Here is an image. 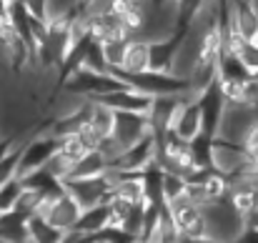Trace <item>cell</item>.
Wrapping results in <instances>:
<instances>
[{
    "instance_id": "cell-1",
    "label": "cell",
    "mask_w": 258,
    "mask_h": 243,
    "mask_svg": "<svg viewBox=\"0 0 258 243\" xmlns=\"http://www.w3.org/2000/svg\"><path fill=\"white\" fill-rule=\"evenodd\" d=\"M203 216H206V233L216 243H236L246 231L243 216L231 206L228 198L206 206Z\"/></svg>"
},
{
    "instance_id": "cell-2",
    "label": "cell",
    "mask_w": 258,
    "mask_h": 243,
    "mask_svg": "<svg viewBox=\"0 0 258 243\" xmlns=\"http://www.w3.org/2000/svg\"><path fill=\"white\" fill-rule=\"evenodd\" d=\"M35 216H40V218L50 221L53 226H58L60 231L71 233V231L76 228V223L81 221L83 208H81V203H78V201L66 191V186H63V191H60V193L48 196V198L40 203V208H38V213H35Z\"/></svg>"
},
{
    "instance_id": "cell-3",
    "label": "cell",
    "mask_w": 258,
    "mask_h": 243,
    "mask_svg": "<svg viewBox=\"0 0 258 243\" xmlns=\"http://www.w3.org/2000/svg\"><path fill=\"white\" fill-rule=\"evenodd\" d=\"M60 151V141L55 136H50L48 131L45 133H33L25 146L20 148V168H18V178L28 175V173H35L40 168H45L48 161Z\"/></svg>"
},
{
    "instance_id": "cell-4",
    "label": "cell",
    "mask_w": 258,
    "mask_h": 243,
    "mask_svg": "<svg viewBox=\"0 0 258 243\" xmlns=\"http://www.w3.org/2000/svg\"><path fill=\"white\" fill-rule=\"evenodd\" d=\"M118 81H123L125 85L136 88L143 95L151 98H161V95H185L188 93V83L183 78H175L173 73H141V76H115Z\"/></svg>"
},
{
    "instance_id": "cell-5",
    "label": "cell",
    "mask_w": 258,
    "mask_h": 243,
    "mask_svg": "<svg viewBox=\"0 0 258 243\" xmlns=\"http://www.w3.org/2000/svg\"><path fill=\"white\" fill-rule=\"evenodd\" d=\"M66 191L81 203V208L88 211V208H95V206H105L110 203L113 198V180L105 175H98V178H86V180H68L63 183Z\"/></svg>"
},
{
    "instance_id": "cell-6",
    "label": "cell",
    "mask_w": 258,
    "mask_h": 243,
    "mask_svg": "<svg viewBox=\"0 0 258 243\" xmlns=\"http://www.w3.org/2000/svg\"><path fill=\"white\" fill-rule=\"evenodd\" d=\"M248 151L241 143L233 141H223V138H213V151H211V165L216 173L231 178H238L243 165L248 163Z\"/></svg>"
},
{
    "instance_id": "cell-7",
    "label": "cell",
    "mask_w": 258,
    "mask_h": 243,
    "mask_svg": "<svg viewBox=\"0 0 258 243\" xmlns=\"http://www.w3.org/2000/svg\"><path fill=\"white\" fill-rule=\"evenodd\" d=\"M158 148H161L158 146V138L151 133L143 141H138L136 146L125 148L123 156L118 158V163L110 165V168L123 170V173H146L148 168L158 165Z\"/></svg>"
},
{
    "instance_id": "cell-8",
    "label": "cell",
    "mask_w": 258,
    "mask_h": 243,
    "mask_svg": "<svg viewBox=\"0 0 258 243\" xmlns=\"http://www.w3.org/2000/svg\"><path fill=\"white\" fill-rule=\"evenodd\" d=\"M171 133L178 136L180 141L190 143L196 141L201 133H203V115H201V105H198V98H190L188 93L183 95V103L173 118Z\"/></svg>"
},
{
    "instance_id": "cell-9",
    "label": "cell",
    "mask_w": 258,
    "mask_h": 243,
    "mask_svg": "<svg viewBox=\"0 0 258 243\" xmlns=\"http://www.w3.org/2000/svg\"><path fill=\"white\" fill-rule=\"evenodd\" d=\"M168 211H171L173 221L180 231V236H208L206 233V216H203V208L193 206L185 196L183 198H175L173 203H168Z\"/></svg>"
},
{
    "instance_id": "cell-10",
    "label": "cell",
    "mask_w": 258,
    "mask_h": 243,
    "mask_svg": "<svg viewBox=\"0 0 258 243\" xmlns=\"http://www.w3.org/2000/svg\"><path fill=\"white\" fill-rule=\"evenodd\" d=\"M183 103V95H161V98H153L146 118H148V126H151V133L156 138H163L173 126V118L178 113Z\"/></svg>"
},
{
    "instance_id": "cell-11",
    "label": "cell",
    "mask_w": 258,
    "mask_h": 243,
    "mask_svg": "<svg viewBox=\"0 0 258 243\" xmlns=\"http://www.w3.org/2000/svg\"><path fill=\"white\" fill-rule=\"evenodd\" d=\"M256 118H258V110H251L246 105H228L226 113H223V120H221V128H218V136L216 138L241 143L243 136H246V131L251 128V123Z\"/></svg>"
},
{
    "instance_id": "cell-12",
    "label": "cell",
    "mask_w": 258,
    "mask_h": 243,
    "mask_svg": "<svg viewBox=\"0 0 258 243\" xmlns=\"http://www.w3.org/2000/svg\"><path fill=\"white\" fill-rule=\"evenodd\" d=\"M93 100L108 105V108L115 110V113H143V115L148 113V108H151V103H153L151 95H143V93H138V90L131 88V85H125V88H120V90H113V93H108V95L93 98Z\"/></svg>"
},
{
    "instance_id": "cell-13",
    "label": "cell",
    "mask_w": 258,
    "mask_h": 243,
    "mask_svg": "<svg viewBox=\"0 0 258 243\" xmlns=\"http://www.w3.org/2000/svg\"><path fill=\"white\" fill-rule=\"evenodd\" d=\"M146 136H151V126L148 118L143 113H115V126H113V138L123 146L131 148L138 141H143Z\"/></svg>"
},
{
    "instance_id": "cell-14",
    "label": "cell",
    "mask_w": 258,
    "mask_h": 243,
    "mask_svg": "<svg viewBox=\"0 0 258 243\" xmlns=\"http://www.w3.org/2000/svg\"><path fill=\"white\" fill-rule=\"evenodd\" d=\"M198 105H201V115H203V133L216 138L218 136V128H221V120H223V113L228 108L223 93L218 90V83L213 88H208L201 98H198Z\"/></svg>"
},
{
    "instance_id": "cell-15",
    "label": "cell",
    "mask_w": 258,
    "mask_h": 243,
    "mask_svg": "<svg viewBox=\"0 0 258 243\" xmlns=\"http://www.w3.org/2000/svg\"><path fill=\"white\" fill-rule=\"evenodd\" d=\"M148 71H151V43L141 38H131L123 63L118 71H113V76H141Z\"/></svg>"
},
{
    "instance_id": "cell-16",
    "label": "cell",
    "mask_w": 258,
    "mask_h": 243,
    "mask_svg": "<svg viewBox=\"0 0 258 243\" xmlns=\"http://www.w3.org/2000/svg\"><path fill=\"white\" fill-rule=\"evenodd\" d=\"M238 33L243 40L258 38V10L248 0H231V30Z\"/></svg>"
},
{
    "instance_id": "cell-17",
    "label": "cell",
    "mask_w": 258,
    "mask_h": 243,
    "mask_svg": "<svg viewBox=\"0 0 258 243\" xmlns=\"http://www.w3.org/2000/svg\"><path fill=\"white\" fill-rule=\"evenodd\" d=\"M90 23V38L98 43H108V40H123L131 38L123 20L113 13H100V15H88Z\"/></svg>"
},
{
    "instance_id": "cell-18",
    "label": "cell",
    "mask_w": 258,
    "mask_h": 243,
    "mask_svg": "<svg viewBox=\"0 0 258 243\" xmlns=\"http://www.w3.org/2000/svg\"><path fill=\"white\" fill-rule=\"evenodd\" d=\"M180 241V231L173 221L168 206H161L158 211V218L153 223V228L148 231V236L143 238V243H178Z\"/></svg>"
},
{
    "instance_id": "cell-19",
    "label": "cell",
    "mask_w": 258,
    "mask_h": 243,
    "mask_svg": "<svg viewBox=\"0 0 258 243\" xmlns=\"http://www.w3.org/2000/svg\"><path fill=\"white\" fill-rule=\"evenodd\" d=\"M0 243H28V218L18 211L0 213Z\"/></svg>"
},
{
    "instance_id": "cell-20",
    "label": "cell",
    "mask_w": 258,
    "mask_h": 243,
    "mask_svg": "<svg viewBox=\"0 0 258 243\" xmlns=\"http://www.w3.org/2000/svg\"><path fill=\"white\" fill-rule=\"evenodd\" d=\"M68 233L40 216L28 218V243H66Z\"/></svg>"
},
{
    "instance_id": "cell-21",
    "label": "cell",
    "mask_w": 258,
    "mask_h": 243,
    "mask_svg": "<svg viewBox=\"0 0 258 243\" xmlns=\"http://www.w3.org/2000/svg\"><path fill=\"white\" fill-rule=\"evenodd\" d=\"M108 170V161L98 153V151H88L81 161L73 165L71 170V178L68 180H86V178H98V175H105ZM66 180V183H68Z\"/></svg>"
},
{
    "instance_id": "cell-22",
    "label": "cell",
    "mask_w": 258,
    "mask_h": 243,
    "mask_svg": "<svg viewBox=\"0 0 258 243\" xmlns=\"http://www.w3.org/2000/svg\"><path fill=\"white\" fill-rule=\"evenodd\" d=\"M90 126L103 136V138H108V136H113V126H115V110H110L108 105H103V103H98V100H93V110H90Z\"/></svg>"
},
{
    "instance_id": "cell-23",
    "label": "cell",
    "mask_w": 258,
    "mask_h": 243,
    "mask_svg": "<svg viewBox=\"0 0 258 243\" xmlns=\"http://www.w3.org/2000/svg\"><path fill=\"white\" fill-rule=\"evenodd\" d=\"M211 151H213V138H211V136L201 133L196 141H190V156H193L196 168L213 170V165H211Z\"/></svg>"
},
{
    "instance_id": "cell-24",
    "label": "cell",
    "mask_w": 258,
    "mask_h": 243,
    "mask_svg": "<svg viewBox=\"0 0 258 243\" xmlns=\"http://www.w3.org/2000/svg\"><path fill=\"white\" fill-rule=\"evenodd\" d=\"M211 0H175V15H178V28L185 30L196 18L198 13L208 5Z\"/></svg>"
},
{
    "instance_id": "cell-25",
    "label": "cell",
    "mask_w": 258,
    "mask_h": 243,
    "mask_svg": "<svg viewBox=\"0 0 258 243\" xmlns=\"http://www.w3.org/2000/svg\"><path fill=\"white\" fill-rule=\"evenodd\" d=\"M23 180L20 178H13L8 183L0 186V213H8V211H15L20 196H23Z\"/></svg>"
},
{
    "instance_id": "cell-26",
    "label": "cell",
    "mask_w": 258,
    "mask_h": 243,
    "mask_svg": "<svg viewBox=\"0 0 258 243\" xmlns=\"http://www.w3.org/2000/svg\"><path fill=\"white\" fill-rule=\"evenodd\" d=\"M128 43H131V38L100 43V48H103V58H105V63H108L110 73L120 68V63H123V55H125V48H128Z\"/></svg>"
},
{
    "instance_id": "cell-27",
    "label": "cell",
    "mask_w": 258,
    "mask_h": 243,
    "mask_svg": "<svg viewBox=\"0 0 258 243\" xmlns=\"http://www.w3.org/2000/svg\"><path fill=\"white\" fill-rule=\"evenodd\" d=\"M73 165H76V161H71L68 156H63L60 151L48 161V165H45V170L55 178V180H60V183H66L68 178H71V170H73Z\"/></svg>"
},
{
    "instance_id": "cell-28",
    "label": "cell",
    "mask_w": 258,
    "mask_h": 243,
    "mask_svg": "<svg viewBox=\"0 0 258 243\" xmlns=\"http://www.w3.org/2000/svg\"><path fill=\"white\" fill-rule=\"evenodd\" d=\"M183 193H185V178L173 175V173H163V201H166V206L173 203L175 198H183Z\"/></svg>"
},
{
    "instance_id": "cell-29",
    "label": "cell",
    "mask_w": 258,
    "mask_h": 243,
    "mask_svg": "<svg viewBox=\"0 0 258 243\" xmlns=\"http://www.w3.org/2000/svg\"><path fill=\"white\" fill-rule=\"evenodd\" d=\"M236 58L248 68V73H251V76H258V43L256 40H246V43L238 48Z\"/></svg>"
},
{
    "instance_id": "cell-30",
    "label": "cell",
    "mask_w": 258,
    "mask_h": 243,
    "mask_svg": "<svg viewBox=\"0 0 258 243\" xmlns=\"http://www.w3.org/2000/svg\"><path fill=\"white\" fill-rule=\"evenodd\" d=\"M25 146V143H23ZM20 146V148H23ZM20 148H15L10 156H5L3 161H0V186L3 183H8V180H13V178H18V168H20Z\"/></svg>"
},
{
    "instance_id": "cell-31",
    "label": "cell",
    "mask_w": 258,
    "mask_h": 243,
    "mask_svg": "<svg viewBox=\"0 0 258 243\" xmlns=\"http://www.w3.org/2000/svg\"><path fill=\"white\" fill-rule=\"evenodd\" d=\"M78 13L76 0H48V20L55 18H71Z\"/></svg>"
},
{
    "instance_id": "cell-32",
    "label": "cell",
    "mask_w": 258,
    "mask_h": 243,
    "mask_svg": "<svg viewBox=\"0 0 258 243\" xmlns=\"http://www.w3.org/2000/svg\"><path fill=\"white\" fill-rule=\"evenodd\" d=\"M60 153H63V156H68L71 161L78 163L88 153V148L81 143V138H78V136H71V138H63V141H60Z\"/></svg>"
},
{
    "instance_id": "cell-33",
    "label": "cell",
    "mask_w": 258,
    "mask_h": 243,
    "mask_svg": "<svg viewBox=\"0 0 258 243\" xmlns=\"http://www.w3.org/2000/svg\"><path fill=\"white\" fill-rule=\"evenodd\" d=\"M30 136H33V133H28V136H23V138H20V133H13V136H3V138H0V161H3L5 156H10V153H13L15 148H20V146H23V143H25V141H28Z\"/></svg>"
},
{
    "instance_id": "cell-34",
    "label": "cell",
    "mask_w": 258,
    "mask_h": 243,
    "mask_svg": "<svg viewBox=\"0 0 258 243\" xmlns=\"http://www.w3.org/2000/svg\"><path fill=\"white\" fill-rule=\"evenodd\" d=\"M78 138H81V143L86 146L88 151H98L100 148V143H103V136L88 123V126H83L81 128V133H78Z\"/></svg>"
},
{
    "instance_id": "cell-35",
    "label": "cell",
    "mask_w": 258,
    "mask_h": 243,
    "mask_svg": "<svg viewBox=\"0 0 258 243\" xmlns=\"http://www.w3.org/2000/svg\"><path fill=\"white\" fill-rule=\"evenodd\" d=\"M23 5L28 8V13H30L35 20L48 23V0H23Z\"/></svg>"
},
{
    "instance_id": "cell-36",
    "label": "cell",
    "mask_w": 258,
    "mask_h": 243,
    "mask_svg": "<svg viewBox=\"0 0 258 243\" xmlns=\"http://www.w3.org/2000/svg\"><path fill=\"white\" fill-rule=\"evenodd\" d=\"M241 146L253 156V153H258V118L251 123V128L246 131V136H243V141H241Z\"/></svg>"
},
{
    "instance_id": "cell-37",
    "label": "cell",
    "mask_w": 258,
    "mask_h": 243,
    "mask_svg": "<svg viewBox=\"0 0 258 243\" xmlns=\"http://www.w3.org/2000/svg\"><path fill=\"white\" fill-rule=\"evenodd\" d=\"M178 243H216L211 236H180Z\"/></svg>"
},
{
    "instance_id": "cell-38",
    "label": "cell",
    "mask_w": 258,
    "mask_h": 243,
    "mask_svg": "<svg viewBox=\"0 0 258 243\" xmlns=\"http://www.w3.org/2000/svg\"><path fill=\"white\" fill-rule=\"evenodd\" d=\"M236 243H258V233L256 231H243V236Z\"/></svg>"
},
{
    "instance_id": "cell-39",
    "label": "cell",
    "mask_w": 258,
    "mask_h": 243,
    "mask_svg": "<svg viewBox=\"0 0 258 243\" xmlns=\"http://www.w3.org/2000/svg\"><path fill=\"white\" fill-rule=\"evenodd\" d=\"M76 5H78V13H86L88 8L93 5V0H76Z\"/></svg>"
},
{
    "instance_id": "cell-40",
    "label": "cell",
    "mask_w": 258,
    "mask_h": 243,
    "mask_svg": "<svg viewBox=\"0 0 258 243\" xmlns=\"http://www.w3.org/2000/svg\"><path fill=\"white\" fill-rule=\"evenodd\" d=\"M78 243H113V241H105V238H100V236H90V238H83V241H78Z\"/></svg>"
},
{
    "instance_id": "cell-41",
    "label": "cell",
    "mask_w": 258,
    "mask_h": 243,
    "mask_svg": "<svg viewBox=\"0 0 258 243\" xmlns=\"http://www.w3.org/2000/svg\"><path fill=\"white\" fill-rule=\"evenodd\" d=\"M251 158H253V163H256V168H258V153H253Z\"/></svg>"
},
{
    "instance_id": "cell-42",
    "label": "cell",
    "mask_w": 258,
    "mask_h": 243,
    "mask_svg": "<svg viewBox=\"0 0 258 243\" xmlns=\"http://www.w3.org/2000/svg\"><path fill=\"white\" fill-rule=\"evenodd\" d=\"M125 243H141V241H136V238H128V241H125Z\"/></svg>"
},
{
    "instance_id": "cell-43",
    "label": "cell",
    "mask_w": 258,
    "mask_h": 243,
    "mask_svg": "<svg viewBox=\"0 0 258 243\" xmlns=\"http://www.w3.org/2000/svg\"><path fill=\"white\" fill-rule=\"evenodd\" d=\"M66 243H73V241H71V238H66Z\"/></svg>"
},
{
    "instance_id": "cell-44",
    "label": "cell",
    "mask_w": 258,
    "mask_h": 243,
    "mask_svg": "<svg viewBox=\"0 0 258 243\" xmlns=\"http://www.w3.org/2000/svg\"><path fill=\"white\" fill-rule=\"evenodd\" d=\"M248 3H253V0H248Z\"/></svg>"
},
{
    "instance_id": "cell-45",
    "label": "cell",
    "mask_w": 258,
    "mask_h": 243,
    "mask_svg": "<svg viewBox=\"0 0 258 243\" xmlns=\"http://www.w3.org/2000/svg\"><path fill=\"white\" fill-rule=\"evenodd\" d=\"M256 43H258V38H256Z\"/></svg>"
}]
</instances>
